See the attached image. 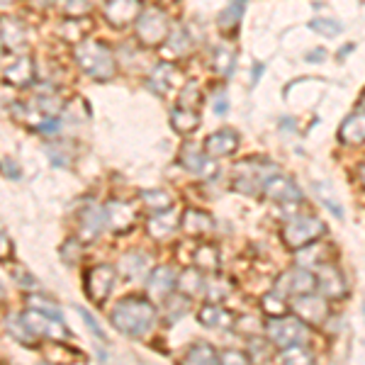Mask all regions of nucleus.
Instances as JSON below:
<instances>
[{
	"label": "nucleus",
	"mask_w": 365,
	"mask_h": 365,
	"mask_svg": "<svg viewBox=\"0 0 365 365\" xmlns=\"http://www.w3.org/2000/svg\"><path fill=\"white\" fill-rule=\"evenodd\" d=\"M110 322L120 334L139 339L156 324V307L144 297H127L110 312Z\"/></svg>",
	"instance_id": "f257e3e1"
},
{
	"label": "nucleus",
	"mask_w": 365,
	"mask_h": 365,
	"mask_svg": "<svg viewBox=\"0 0 365 365\" xmlns=\"http://www.w3.org/2000/svg\"><path fill=\"white\" fill-rule=\"evenodd\" d=\"M76 61L96 81H110L115 76V56L105 42L88 39V42L76 46Z\"/></svg>",
	"instance_id": "f03ea898"
},
{
	"label": "nucleus",
	"mask_w": 365,
	"mask_h": 365,
	"mask_svg": "<svg viewBox=\"0 0 365 365\" xmlns=\"http://www.w3.org/2000/svg\"><path fill=\"white\" fill-rule=\"evenodd\" d=\"M327 234V227L319 217L314 215H299V217H292L282 225V232H280V239L282 244L287 246L290 251H299L304 249L312 241L322 239Z\"/></svg>",
	"instance_id": "7ed1b4c3"
},
{
	"label": "nucleus",
	"mask_w": 365,
	"mask_h": 365,
	"mask_svg": "<svg viewBox=\"0 0 365 365\" xmlns=\"http://www.w3.org/2000/svg\"><path fill=\"white\" fill-rule=\"evenodd\" d=\"M278 173L275 163L266 161V158H246L237 166L234 173V190L246 192V195H258V190H263L268 178Z\"/></svg>",
	"instance_id": "20e7f679"
},
{
	"label": "nucleus",
	"mask_w": 365,
	"mask_h": 365,
	"mask_svg": "<svg viewBox=\"0 0 365 365\" xmlns=\"http://www.w3.org/2000/svg\"><path fill=\"white\" fill-rule=\"evenodd\" d=\"M170 32V22L168 15L161 8H149L141 10V15L137 17V39L144 46H158L161 42H166Z\"/></svg>",
	"instance_id": "39448f33"
},
{
	"label": "nucleus",
	"mask_w": 365,
	"mask_h": 365,
	"mask_svg": "<svg viewBox=\"0 0 365 365\" xmlns=\"http://www.w3.org/2000/svg\"><path fill=\"white\" fill-rule=\"evenodd\" d=\"M266 334L268 339L273 341V346L278 349H287L292 344H302L307 339V327H304L302 319L297 317H273L266 324Z\"/></svg>",
	"instance_id": "423d86ee"
},
{
	"label": "nucleus",
	"mask_w": 365,
	"mask_h": 365,
	"mask_svg": "<svg viewBox=\"0 0 365 365\" xmlns=\"http://www.w3.org/2000/svg\"><path fill=\"white\" fill-rule=\"evenodd\" d=\"M275 290L287 297L307 295L317 290V275L309 268H290L275 280Z\"/></svg>",
	"instance_id": "0eeeda50"
},
{
	"label": "nucleus",
	"mask_w": 365,
	"mask_h": 365,
	"mask_svg": "<svg viewBox=\"0 0 365 365\" xmlns=\"http://www.w3.org/2000/svg\"><path fill=\"white\" fill-rule=\"evenodd\" d=\"M292 312H295L297 319H302L304 324H312V327H322V324H327L329 319L327 297H319V295H314V292L292 297Z\"/></svg>",
	"instance_id": "6e6552de"
},
{
	"label": "nucleus",
	"mask_w": 365,
	"mask_h": 365,
	"mask_svg": "<svg viewBox=\"0 0 365 365\" xmlns=\"http://www.w3.org/2000/svg\"><path fill=\"white\" fill-rule=\"evenodd\" d=\"M86 292L96 304H105L113 295L115 287V268L113 266H96L86 270Z\"/></svg>",
	"instance_id": "1a4fd4ad"
},
{
	"label": "nucleus",
	"mask_w": 365,
	"mask_h": 365,
	"mask_svg": "<svg viewBox=\"0 0 365 365\" xmlns=\"http://www.w3.org/2000/svg\"><path fill=\"white\" fill-rule=\"evenodd\" d=\"M317 290L327 299H344L349 295V282H346L341 268H336L334 263H322L319 273H317Z\"/></svg>",
	"instance_id": "9d476101"
},
{
	"label": "nucleus",
	"mask_w": 365,
	"mask_h": 365,
	"mask_svg": "<svg viewBox=\"0 0 365 365\" xmlns=\"http://www.w3.org/2000/svg\"><path fill=\"white\" fill-rule=\"evenodd\" d=\"M263 195H266V200H270V202L285 205V207L302 202V190L295 185V180L285 178V175H280V173H275L273 178L266 180V185H263Z\"/></svg>",
	"instance_id": "9b49d317"
},
{
	"label": "nucleus",
	"mask_w": 365,
	"mask_h": 365,
	"mask_svg": "<svg viewBox=\"0 0 365 365\" xmlns=\"http://www.w3.org/2000/svg\"><path fill=\"white\" fill-rule=\"evenodd\" d=\"M141 15V0H108L105 5V20L117 29H125L137 22Z\"/></svg>",
	"instance_id": "f8f14e48"
},
{
	"label": "nucleus",
	"mask_w": 365,
	"mask_h": 365,
	"mask_svg": "<svg viewBox=\"0 0 365 365\" xmlns=\"http://www.w3.org/2000/svg\"><path fill=\"white\" fill-rule=\"evenodd\" d=\"M105 225L113 229L115 234H125L137 225V210H134L129 202L113 200V202L105 207Z\"/></svg>",
	"instance_id": "ddd939ff"
},
{
	"label": "nucleus",
	"mask_w": 365,
	"mask_h": 365,
	"mask_svg": "<svg viewBox=\"0 0 365 365\" xmlns=\"http://www.w3.org/2000/svg\"><path fill=\"white\" fill-rule=\"evenodd\" d=\"M25 322H27V327L37 334V336H46L51 341H66L71 336L68 329L63 327V322L54 324V317L44 314V312H27Z\"/></svg>",
	"instance_id": "4468645a"
},
{
	"label": "nucleus",
	"mask_w": 365,
	"mask_h": 365,
	"mask_svg": "<svg viewBox=\"0 0 365 365\" xmlns=\"http://www.w3.org/2000/svg\"><path fill=\"white\" fill-rule=\"evenodd\" d=\"M175 287H178V278H175V273L170 266L154 268L149 275V280H146V292H149L151 299H158V302L173 295Z\"/></svg>",
	"instance_id": "2eb2a0df"
},
{
	"label": "nucleus",
	"mask_w": 365,
	"mask_h": 365,
	"mask_svg": "<svg viewBox=\"0 0 365 365\" xmlns=\"http://www.w3.org/2000/svg\"><path fill=\"white\" fill-rule=\"evenodd\" d=\"M239 149V134L234 129H220L205 139V154L212 158L232 156Z\"/></svg>",
	"instance_id": "dca6fc26"
},
{
	"label": "nucleus",
	"mask_w": 365,
	"mask_h": 365,
	"mask_svg": "<svg viewBox=\"0 0 365 365\" xmlns=\"http://www.w3.org/2000/svg\"><path fill=\"white\" fill-rule=\"evenodd\" d=\"M339 141L346 146H361L365 144V113L358 110V113H351L341 122L339 127Z\"/></svg>",
	"instance_id": "f3484780"
},
{
	"label": "nucleus",
	"mask_w": 365,
	"mask_h": 365,
	"mask_svg": "<svg viewBox=\"0 0 365 365\" xmlns=\"http://www.w3.org/2000/svg\"><path fill=\"white\" fill-rule=\"evenodd\" d=\"M105 227V210H100L98 205H88V207L81 210L78 215V229H81V237L86 241H93L100 237Z\"/></svg>",
	"instance_id": "a211bd4d"
},
{
	"label": "nucleus",
	"mask_w": 365,
	"mask_h": 365,
	"mask_svg": "<svg viewBox=\"0 0 365 365\" xmlns=\"http://www.w3.org/2000/svg\"><path fill=\"white\" fill-rule=\"evenodd\" d=\"M180 227L185 234H190V237H205V234H210L212 229H215V220L207 215L205 210H185L180 217Z\"/></svg>",
	"instance_id": "6ab92c4d"
},
{
	"label": "nucleus",
	"mask_w": 365,
	"mask_h": 365,
	"mask_svg": "<svg viewBox=\"0 0 365 365\" xmlns=\"http://www.w3.org/2000/svg\"><path fill=\"white\" fill-rule=\"evenodd\" d=\"M197 322L202 324L205 329H229V327H234L232 322H237V317L229 314L220 302H207L197 312Z\"/></svg>",
	"instance_id": "aec40b11"
},
{
	"label": "nucleus",
	"mask_w": 365,
	"mask_h": 365,
	"mask_svg": "<svg viewBox=\"0 0 365 365\" xmlns=\"http://www.w3.org/2000/svg\"><path fill=\"white\" fill-rule=\"evenodd\" d=\"M170 127L178 134H192L197 132L200 127V113L197 108H185V105H178L170 110Z\"/></svg>",
	"instance_id": "412c9836"
},
{
	"label": "nucleus",
	"mask_w": 365,
	"mask_h": 365,
	"mask_svg": "<svg viewBox=\"0 0 365 365\" xmlns=\"http://www.w3.org/2000/svg\"><path fill=\"white\" fill-rule=\"evenodd\" d=\"M151 266V256L141 251H129L122 256L120 261V273L125 275V280H139L141 275L149 270Z\"/></svg>",
	"instance_id": "4be33fe9"
},
{
	"label": "nucleus",
	"mask_w": 365,
	"mask_h": 365,
	"mask_svg": "<svg viewBox=\"0 0 365 365\" xmlns=\"http://www.w3.org/2000/svg\"><path fill=\"white\" fill-rule=\"evenodd\" d=\"M244 10H246V0H229V5L217 17V25L225 34H237V29L244 20Z\"/></svg>",
	"instance_id": "5701e85b"
},
{
	"label": "nucleus",
	"mask_w": 365,
	"mask_h": 365,
	"mask_svg": "<svg viewBox=\"0 0 365 365\" xmlns=\"http://www.w3.org/2000/svg\"><path fill=\"white\" fill-rule=\"evenodd\" d=\"M175 227H178V222H175L173 207L163 210V212H154V217L149 220V237L156 241H163L175 232Z\"/></svg>",
	"instance_id": "b1692460"
},
{
	"label": "nucleus",
	"mask_w": 365,
	"mask_h": 365,
	"mask_svg": "<svg viewBox=\"0 0 365 365\" xmlns=\"http://www.w3.org/2000/svg\"><path fill=\"white\" fill-rule=\"evenodd\" d=\"M173 81H175V66L168 61L158 63V66H154V71L149 73V88L156 93V96H166L170 91V86H173Z\"/></svg>",
	"instance_id": "393cba45"
},
{
	"label": "nucleus",
	"mask_w": 365,
	"mask_h": 365,
	"mask_svg": "<svg viewBox=\"0 0 365 365\" xmlns=\"http://www.w3.org/2000/svg\"><path fill=\"white\" fill-rule=\"evenodd\" d=\"M5 78H8V83H15L17 88H25L34 81V66H32V58L29 56H20L13 66L8 68V73H5Z\"/></svg>",
	"instance_id": "a878e982"
},
{
	"label": "nucleus",
	"mask_w": 365,
	"mask_h": 365,
	"mask_svg": "<svg viewBox=\"0 0 365 365\" xmlns=\"http://www.w3.org/2000/svg\"><path fill=\"white\" fill-rule=\"evenodd\" d=\"M5 327H8L10 336H13L17 344H22V346H37V334H34L32 329L27 327L25 317L10 314L8 319H5Z\"/></svg>",
	"instance_id": "bb28decb"
},
{
	"label": "nucleus",
	"mask_w": 365,
	"mask_h": 365,
	"mask_svg": "<svg viewBox=\"0 0 365 365\" xmlns=\"http://www.w3.org/2000/svg\"><path fill=\"white\" fill-rule=\"evenodd\" d=\"M212 68L220 76H232L234 68H237V51L229 44H220L212 51Z\"/></svg>",
	"instance_id": "cd10ccee"
},
{
	"label": "nucleus",
	"mask_w": 365,
	"mask_h": 365,
	"mask_svg": "<svg viewBox=\"0 0 365 365\" xmlns=\"http://www.w3.org/2000/svg\"><path fill=\"white\" fill-rule=\"evenodd\" d=\"M205 287H207V282H205L202 270H200L197 266L182 270V275L178 278V290L182 292V295H187V297H195L197 292L205 290Z\"/></svg>",
	"instance_id": "c85d7f7f"
},
{
	"label": "nucleus",
	"mask_w": 365,
	"mask_h": 365,
	"mask_svg": "<svg viewBox=\"0 0 365 365\" xmlns=\"http://www.w3.org/2000/svg\"><path fill=\"white\" fill-rule=\"evenodd\" d=\"M0 34H3V42L8 46H22L25 44V27L15 17L3 15L0 17Z\"/></svg>",
	"instance_id": "c756f323"
},
{
	"label": "nucleus",
	"mask_w": 365,
	"mask_h": 365,
	"mask_svg": "<svg viewBox=\"0 0 365 365\" xmlns=\"http://www.w3.org/2000/svg\"><path fill=\"white\" fill-rule=\"evenodd\" d=\"M166 46L170 56H185L190 51V32L185 27H170L168 37H166Z\"/></svg>",
	"instance_id": "7c9ffc66"
},
{
	"label": "nucleus",
	"mask_w": 365,
	"mask_h": 365,
	"mask_svg": "<svg viewBox=\"0 0 365 365\" xmlns=\"http://www.w3.org/2000/svg\"><path fill=\"white\" fill-rule=\"evenodd\" d=\"M192 266H197L200 270H217L220 268V249L212 244L197 246L192 253Z\"/></svg>",
	"instance_id": "2f4dec72"
},
{
	"label": "nucleus",
	"mask_w": 365,
	"mask_h": 365,
	"mask_svg": "<svg viewBox=\"0 0 365 365\" xmlns=\"http://www.w3.org/2000/svg\"><path fill=\"white\" fill-rule=\"evenodd\" d=\"M180 166L185 170H190V173H200L205 166V161H207V154H202V151L197 149L195 144H185L180 149Z\"/></svg>",
	"instance_id": "473e14b6"
},
{
	"label": "nucleus",
	"mask_w": 365,
	"mask_h": 365,
	"mask_svg": "<svg viewBox=\"0 0 365 365\" xmlns=\"http://www.w3.org/2000/svg\"><path fill=\"white\" fill-rule=\"evenodd\" d=\"M185 363H192V365H207V363H220V353L212 349L210 344H195L190 351L185 353Z\"/></svg>",
	"instance_id": "72a5a7b5"
},
{
	"label": "nucleus",
	"mask_w": 365,
	"mask_h": 365,
	"mask_svg": "<svg viewBox=\"0 0 365 365\" xmlns=\"http://www.w3.org/2000/svg\"><path fill=\"white\" fill-rule=\"evenodd\" d=\"M141 200H144V205L151 212H163V210L173 207V197H170L166 190H161V187H151V190H144V192H141Z\"/></svg>",
	"instance_id": "f704fd0d"
},
{
	"label": "nucleus",
	"mask_w": 365,
	"mask_h": 365,
	"mask_svg": "<svg viewBox=\"0 0 365 365\" xmlns=\"http://www.w3.org/2000/svg\"><path fill=\"white\" fill-rule=\"evenodd\" d=\"M261 309L268 314V319H273V317H285V314H287L285 295H280L278 290H275V292H268V295H263V297H261Z\"/></svg>",
	"instance_id": "c9c22d12"
},
{
	"label": "nucleus",
	"mask_w": 365,
	"mask_h": 365,
	"mask_svg": "<svg viewBox=\"0 0 365 365\" xmlns=\"http://www.w3.org/2000/svg\"><path fill=\"white\" fill-rule=\"evenodd\" d=\"M278 361L280 363H312L314 356H312V351L304 344H292V346H287V349H280Z\"/></svg>",
	"instance_id": "e433bc0d"
},
{
	"label": "nucleus",
	"mask_w": 365,
	"mask_h": 365,
	"mask_svg": "<svg viewBox=\"0 0 365 365\" xmlns=\"http://www.w3.org/2000/svg\"><path fill=\"white\" fill-rule=\"evenodd\" d=\"M309 29L317 34H322V37H327V39H334L344 32V25H341L339 20H334V17H317V20L309 22Z\"/></svg>",
	"instance_id": "4c0bfd02"
},
{
	"label": "nucleus",
	"mask_w": 365,
	"mask_h": 365,
	"mask_svg": "<svg viewBox=\"0 0 365 365\" xmlns=\"http://www.w3.org/2000/svg\"><path fill=\"white\" fill-rule=\"evenodd\" d=\"M27 302H29V307H32V309L44 312V314H49V317H54V319L63 322L61 312H58V307H56V302H49V299H44V297H29Z\"/></svg>",
	"instance_id": "58836bf2"
},
{
	"label": "nucleus",
	"mask_w": 365,
	"mask_h": 365,
	"mask_svg": "<svg viewBox=\"0 0 365 365\" xmlns=\"http://www.w3.org/2000/svg\"><path fill=\"white\" fill-rule=\"evenodd\" d=\"M249 356H251V361H253V363L268 361V358H270L268 344H266L263 339H258V336H251V341H249Z\"/></svg>",
	"instance_id": "ea45409f"
},
{
	"label": "nucleus",
	"mask_w": 365,
	"mask_h": 365,
	"mask_svg": "<svg viewBox=\"0 0 365 365\" xmlns=\"http://www.w3.org/2000/svg\"><path fill=\"white\" fill-rule=\"evenodd\" d=\"M200 100H202V96H200V88L197 83H190L185 86L180 91V98H178V105H185V108H197Z\"/></svg>",
	"instance_id": "a19ab883"
},
{
	"label": "nucleus",
	"mask_w": 365,
	"mask_h": 365,
	"mask_svg": "<svg viewBox=\"0 0 365 365\" xmlns=\"http://www.w3.org/2000/svg\"><path fill=\"white\" fill-rule=\"evenodd\" d=\"M63 13L71 17H81L91 13V0H63Z\"/></svg>",
	"instance_id": "79ce46f5"
},
{
	"label": "nucleus",
	"mask_w": 365,
	"mask_h": 365,
	"mask_svg": "<svg viewBox=\"0 0 365 365\" xmlns=\"http://www.w3.org/2000/svg\"><path fill=\"white\" fill-rule=\"evenodd\" d=\"M37 108L42 110L44 115H54L63 108V103H61V98H56V96H39Z\"/></svg>",
	"instance_id": "37998d69"
},
{
	"label": "nucleus",
	"mask_w": 365,
	"mask_h": 365,
	"mask_svg": "<svg viewBox=\"0 0 365 365\" xmlns=\"http://www.w3.org/2000/svg\"><path fill=\"white\" fill-rule=\"evenodd\" d=\"M205 290H207L210 302H222V299L229 295V290H232V287L225 285V282H212V285H207Z\"/></svg>",
	"instance_id": "c03bdc74"
},
{
	"label": "nucleus",
	"mask_w": 365,
	"mask_h": 365,
	"mask_svg": "<svg viewBox=\"0 0 365 365\" xmlns=\"http://www.w3.org/2000/svg\"><path fill=\"white\" fill-rule=\"evenodd\" d=\"M220 363H251V356L241 351H222Z\"/></svg>",
	"instance_id": "a18cd8bd"
},
{
	"label": "nucleus",
	"mask_w": 365,
	"mask_h": 365,
	"mask_svg": "<svg viewBox=\"0 0 365 365\" xmlns=\"http://www.w3.org/2000/svg\"><path fill=\"white\" fill-rule=\"evenodd\" d=\"M13 278L20 282V287H27V290L37 287V278H34V275H29L25 268H15L13 270Z\"/></svg>",
	"instance_id": "49530a36"
},
{
	"label": "nucleus",
	"mask_w": 365,
	"mask_h": 365,
	"mask_svg": "<svg viewBox=\"0 0 365 365\" xmlns=\"http://www.w3.org/2000/svg\"><path fill=\"white\" fill-rule=\"evenodd\" d=\"M81 317H83V319H86V324H88V329H91V331L96 334V336H98L100 341H108V334H105L103 329H100V324H98V319H96V317H91V314H88L86 309H81Z\"/></svg>",
	"instance_id": "de8ad7c7"
},
{
	"label": "nucleus",
	"mask_w": 365,
	"mask_h": 365,
	"mask_svg": "<svg viewBox=\"0 0 365 365\" xmlns=\"http://www.w3.org/2000/svg\"><path fill=\"white\" fill-rule=\"evenodd\" d=\"M8 258H13V244H10L8 234L0 229V261H8Z\"/></svg>",
	"instance_id": "09e8293b"
},
{
	"label": "nucleus",
	"mask_w": 365,
	"mask_h": 365,
	"mask_svg": "<svg viewBox=\"0 0 365 365\" xmlns=\"http://www.w3.org/2000/svg\"><path fill=\"white\" fill-rule=\"evenodd\" d=\"M58 120H46L42 122V125H37V132H42V134H58Z\"/></svg>",
	"instance_id": "8fccbe9b"
},
{
	"label": "nucleus",
	"mask_w": 365,
	"mask_h": 365,
	"mask_svg": "<svg viewBox=\"0 0 365 365\" xmlns=\"http://www.w3.org/2000/svg\"><path fill=\"white\" fill-rule=\"evenodd\" d=\"M229 110V100L225 93H217V98H215V113L217 115H225Z\"/></svg>",
	"instance_id": "3c124183"
},
{
	"label": "nucleus",
	"mask_w": 365,
	"mask_h": 365,
	"mask_svg": "<svg viewBox=\"0 0 365 365\" xmlns=\"http://www.w3.org/2000/svg\"><path fill=\"white\" fill-rule=\"evenodd\" d=\"M324 58H327V51L324 49H312L304 54V61H309V63H319V61H324Z\"/></svg>",
	"instance_id": "603ef678"
},
{
	"label": "nucleus",
	"mask_w": 365,
	"mask_h": 365,
	"mask_svg": "<svg viewBox=\"0 0 365 365\" xmlns=\"http://www.w3.org/2000/svg\"><path fill=\"white\" fill-rule=\"evenodd\" d=\"M261 73H263V63H256V66H253V83L261 78Z\"/></svg>",
	"instance_id": "864d4df0"
},
{
	"label": "nucleus",
	"mask_w": 365,
	"mask_h": 365,
	"mask_svg": "<svg viewBox=\"0 0 365 365\" xmlns=\"http://www.w3.org/2000/svg\"><path fill=\"white\" fill-rule=\"evenodd\" d=\"M353 51V44H349V46H344V49H341V54H339V58H344V56H349Z\"/></svg>",
	"instance_id": "5fc2aeb1"
},
{
	"label": "nucleus",
	"mask_w": 365,
	"mask_h": 365,
	"mask_svg": "<svg viewBox=\"0 0 365 365\" xmlns=\"http://www.w3.org/2000/svg\"><path fill=\"white\" fill-rule=\"evenodd\" d=\"M358 175H361V182L365 185V161L361 163V168H358Z\"/></svg>",
	"instance_id": "6e6d98bb"
},
{
	"label": "nucleus",
	"mask_w": 365,
	"mask_h": 365,
	"mask_svg": "<svg viewBox=\"0 0 365 365\" xmlns=\"http://www.w3.org/2000/svg\"><path fill=\"white\" fill-rule=\"evenodd\" d=\"M3 44H5L3 42V34H0V56H3Z\"/></svg>",
	"instance_id": "4d7b16f0"
},
{
	"label": "nucleus",
	"mask_w": 365,
	"mask_h": 365,
	"mask_svg": "<svg viewBox=\"0 0 365 365\" xmlns=\"http://www.w3.org/2000/svg\"><path fill=\"white\" fill-rule=\"evenodd\" d=\"M3 297H5V290H3V285H0V302H3Z\"/></svg>",
	"instance_id": "13d9d810"
},
{
	"label": "nucleus",
	"mask_w": 365,
	"mask_h": 365,
	"mask_svg": "<svg viewBox=\"0 0 365 365\" xmlns=\"http://www.w3.org/2000/svg\"><path fill=\"white\" fill-rule=\"evenodd\" d=\"M0 3H8V0H0Z\"/></svg>",
	"instance_id": "bf43d9fd"
},
{
	"label": "nucleus",
	"mask_w": 365,
	"mask_h": 365,
	"mask_svg": "<svg viewBox=\"0 0 365 365\" xmlns=\"http://www.w3.org/2000/svg\"><path fill=\"white\" fill-rule=\"evenodd\" d=\"M363 314H365V307H363Z\"/></svg>",
	"instance_id": "052dcab7"
}]
</instances>
